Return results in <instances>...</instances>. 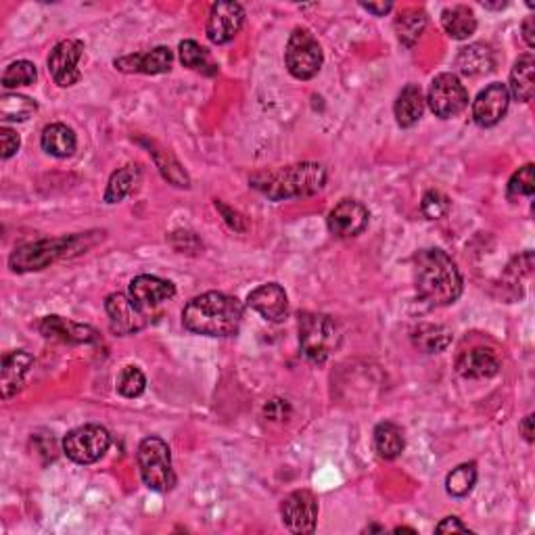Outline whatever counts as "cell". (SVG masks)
Instances as JSON below:
<instances>
[{"label": "cell", "instance_id": "obj_1", "mask_svg": "<svg viewBox=\"0 0 535 535\" xmlns=\"http://www.w3.org/2000/svg\"><path fill=\"white\" fill-rule=\"evenodd\" d=\"M414 287L422 302L435 308L451 305L462 295L464 282L456 262L443 249H421L412 260Z\"/></svg>", "mask_w": 535, "mask_h": 535}, {"label": "cell", "instance_id": "obj_2", "mask_svg": "<svg viewBox=\"0 0 535 535\" xmlns=\"http://www.w3.org/2000/svg\"><path fill=\"white\" fill-rule=\"evenodd\" d=\"M245 308L233 295L210 291L184 305L183 324L186 331L205 337H233L239 332Z\"/></svg>", "mask_w": 535, "mask_h": 535}, {"label": "cell", "instance_id": "obj_3", "mask_svg": "<svg viewBox=\"0 0 535 535\" xmlns=\"http://www.w3.org/2000/svg\"><path fill=\"white\" fill-rule=\"evenodd\" d=\"M324 165L314 162L291 163L276 170H262L249 178V184L270 201L312 197L326 186Z\"/></svg>", "mask_w": 535, "mask_h": 535}, {"label": "cell", "instance_id": "obj_4", "mask_svg": "<svg viewBox=\"0 0 535 535\" xmlns=\"http://www.w3.org/2000/svg\"><path fill=\"white\" fill-rule=\"evenodd\" d=\"M94 245L90 241V234H72V236H59V239H40L34 243L17 247L9 257V266L13 272H36L45 270L51 263L74 257L80 253H86V249Z\"/></svg>", "mask_w": 535, "mask_h": 535}, {"label": "cell", "instance_id": "obj_5", "mask_svg": "<svg viewBox=\"0 0 535 535\" xmlns=\"http://www.w3.org/2000/svg\"><path fill=\"white\" fill-rule=\"evenodd\" d=\"M297 329H300L302 353L312 364H324L342 345V331L326 314L303 312L297 321Z\"/></svg>", "mask_w": 535, "mask_h": 535}, {"label": "cell", "instance_id": "obj_6", "mask_svg": "<svg viewBox=\"0 0 535 535\" xmlns=\"http://www.w3.org/2000/svg\"><path fill=\"white\" fill-rule=\"evenodd\" d=\"M138 471L144 485L153 491H170L176 485V472L172 469V451L162 437H144L136 451Z\"/></svg>", "mask_w": 535, "mask_h": 535}, {"label": "cell", "instance_id": "obj_7", "mask_svg": "<svg viewBox=\"0 0 535 535\" xmlns=\"http://www.w3.org/2000/svg\"><path fill=\"white\" fill-rule=\"evenodd\" d=\"M284 64L297 80H312L324 64L322 46L308 27H295L284 48Z\"/></svg>", "mask_w": 535, "mask_h": 535}, {"label": "cell", "instance_id": "obj_8", "mask_svg": "<svg viewBox=\"0 0 535 535\" xmlns=\"http://www.w3.org/2000/svg\"><path fill=\"white\" fill-rule=\"evenodd\" d=\"M111 433L101 425H84L69 431L64 440V451L75 464H93L107 454Z\"/></svg>", "mask_w": 535, "mask_h": 535}, {"label": "cell", "instance_id": "obj_9", "mask_svg": "<svg viewBox=\"0 0 535 535\" xmlns=\"http://www.w3.org/2000/svg\"><path fill=\"white\" fill-rule=\"evenodd\" d=\"M429 107L437 117L450 120V117L461 115L469 105V93L456 74H440L435 75L429 86L427 94Z\"/></svg>", "mask_w": 535, "mask_h": 535}, {"label": "cell", "instance_id": "obj_10", "mask_svg": "<svg viewBox=\"0 0 535 535\" xmlns=\"http://www.w3.org/2000/svg\"><path fill=\"white\" fill-rule=\"evenodd\" d=\"M82 54H84V43H82V40L67 38L54 45L46 61L48 74H51L54 84L61 88L78 84L82 80V74L78 69Z\"/></svg>", "mask_w": 535, "mask_h": 535}, {"label": "cell", "instance_id": "obj_11", "mask_svg": "<svg viewBox=\"0 0 535 535\" xmlns=\"http://www.w3.org/2000/svg\"><path fill=\"white\" fill-rule=\"evenodd\" d=\"M281 517L291 533H314L318 520V500L308 490L289 493L281 504Z\"/></svg>", "mask_w": 535, "mask_h": 535}, {"label": "cell", "instance_id": "obj_12", "mask_svg": "<svg viewBox=\"0 0 535 535\" xmlns=\"http://www.w3.org/2000/svg\"><path fill=\"white\" fill-rule=\"evenodd\" d=\"M105 312L109 316V326L115 335L128 337L143 331L149 324L147 310L136 305L130 295L111 293L105 300Z\"/></svg>", "mask_w": 535, "mask_h": 535}, {"label": "cell", "instance_id": "obj_13", "mask_svg": "<svg viewBox=\"0 0 535 535\" xmlns=\"http://www.w3.org/2000/svg\"><path fill=\"white\" fill-rule=\"evenodd\" d=\"M245 24V9L239 3H222L212 5L210 17H207L205 34L213 45H228L236 38Z\"/></svg>", "mask_w": 535, "mask_h": 535}, {"label": "cell", "instance_id": "obj_14", "mask_svg": "<svg viewBox=\"0 0 535 535\" xmlns=\"http://www.w3.org/2000/svg\"><path fill=\"white\" fill-rule=\"evenodd\" d=\"M509 105V88H506V84H500V82H493L472 101V120H475L477 126L491 128L504 120Z\"/></svg>", "mask_w": 535, "mask_h": 535}, {"label": "cell", "instance_id": "obj_15", "mask_svg": "<svg viewBox=\"0 0 535 535\" xmlns=\"http://www.w3.org/2000/svg\"><path fill=\"white\" fill-rule=\"evenodd\" d=\"M368 218H371V213L360 201L343 199L331 210L326 226H329L331 234L339 236V239H352V236H358L366 231Z\"/></svg>", "mask_w": 535, "mask_h": 535}, {"label": "cell", "instance_id": "obj_16", "mask_svg": "<svg viewBox=\"0 0 535 535\" xmlns=\"http://www.w3.org/2000/svg\"><path fill=\"white\" fill-rule=\"evenodd\" d=\"M247 305L257 312L263 321L281 322L289 316V297L281 284L268 282L253 289L247 295Z\"/></svg>", "mask_w": 535, "mask_h": 535}, {"label": "cell", "instance_id": "obj_17", "mask_svg": "<svg viewBox=\"0 0 535 535\" xmlns=\"http://www.w3.org/2000/svg\"><path fill=\"white\" fill-rule=\"evenodd\" d=\"M40 332L51 342H61V343H96L101 339L99 331H94L93 326L80 324L69 321V318L61 316H46L40 322Z\"/></svg>", "mask_w": 535, "mask_h": 535}, {"label": "cell", "instance_id": "obj_18", "mask_svg": "<svg viewBox=\"0 0 535 535\" xmlns=\"http://www.w3.org/2000/svg\"><path fill=\"white\" fill-rule=\"evenodd\" d=\"M500 368L502 362L491 347H471L456 358V372L464 379H491Z\"/></svg>", "mask_w": 535, "mask_h": 535}, {"label": "cell", "instance_id": "obj_19", "mask_svg": "<svg viewBox=\"0 0 535 535\" xmlns=\"http://www.w3.org/2000/svg\"><path fill=\"white\" fill-rule=\"evenodd\" d=\"M172 61H173V53L170 51V48L157 46L147 53H136V54H128V57L115 59L114 65L124 74L155 75V74L170 72Z\"/></svg>", "mask_w": 535, "mask_h": 535}, {"label": "cell", "instance_id": "obj_20", "mask_svg": "<svg viewBox=\"0 0 535 535\" xmlns=\"http://www.w3.org/2000/svg\"><path fill=\"white\" fill-rule=\"evenodd\" d=\"M128 291L134 303L141 305V308L147 312L157 308L159 303L168 302L176 295V287H173V282L159 279V276H151V274L136 276V279L130 282Z\"/></svg>", "mask_w": 535, "mask_h": 535}, {"label": "cell", "instance_id": "obj_21", "mask_svg": "<svg viewBox=\"0 0 535 535\" xmlns=\"http://www.w3.org/2000/svg\"><path fill=\"white\" fill-rule=\"evenodd\" d=\"M34 366V356L24 350L11 352L3 358L0 368V389H3V400H11L13 395L22 391L27 372Z\"/></svg>", "mask_w": 535, "mask_h": 535}, {"label": "cell", "instance_id": "obj_22", "mask_svg": "<svg viewBox=\"0 0 535 535\" xmlns=\"http://www.w3.org/2000/svg\"><path fill=\"white\" fill-rule=\"evenodd\" d=\"M493 65H496V57H493V51L490 45L475 43L461 48L456 57V67L462 75H469V78H475V75L490 74Z\"/></svg>", "mask_w": 535, "mask_h": 535}, {"label": "cell", "instance_id": "obj_23", "mask_svg": "<svg viewBox=\"0 0 535 535\" xmlns=\"http://www.w3.org/2000/svg\"><path fill=\"white\" fill-rule=\"evenodd\" d=\"M395 120L401 128H412L421 122L422 114H425V96H422V90L419 84H408L401 93L398 94V101H395Z\"/></svg>", "mask_w": 535, "mask_h": 535}, {"label": "cell", "instance_id": "obj_24", "mask_svg": "<svg viewBox=\"0 0 535 535\" xmlns=\"http://www.w3.org/2000/svg\"><path fill=\"white\" fill-rule=\"evenodd\" d=\"M533 72H535L533 54L531 53L520 54L510 72V84L506 86L509 88V94L520 103H530L535 94Z\"/></svg>", "mask_w": 535, "mask_h": 535}, {"label": "cell", "instance_id": "obj_25", "mask_svg": "<svg viewBox=\"0 0 535 535\" xmlns=\"http://www.w3.org/2000/svg\"><path fill=\"white\" fill-rule=\"evenodd\" d=\"M40 144L48 155L65 159L74 155L78 141H75L74 130L65 124H48L43 130V136H40Z\"/></svg>", "mask_w": 535, "mask_h": 535}, {"label": "cell", "instance_id": "obj_26", "mask_svg": "<svg viewBox=\"0 0 535 535\" xmlns=\"http://www.w3.org/2000/svg\"><path fill=\"white\" fill-rule=\"evenodd\" d=\"M410 339H412L416 350H421L425 353H441V352L448 350L454 335H451V331L448 329V326L427 322V324L414 326Z\"/></svg>", "mask_w": 535, "mask_h": 535}, {"label": "cell", "instance_id": "obj_27", "mask_svg": "<svg viewBox=\"0 0 535 535\" xmlns=\"http://www.w3.org/2000/svg\"><path fill=\"white\" fill-rule=\"evenodd\" d=\"M441 25L450 38L467 40L477 32V17L467 5L448 6V9L441 13Z\"/></svg>", "mask_w": 535, "mask_h": 535}, {"label": "cell", "instance_id": "obj_28", "mask_svg": "<svg viewBox=\"0 0 535 535\" xmlns=\"http://www.w3.org/2000/svg\"><path fill=\"white\" fill-rule=\"evenodd\" d=\"M406 448L404 431L395 422H379L374 429V450L383 461H395Z\"/></svg>", "mask_w": 535, "mask_h": 535}, {"label": "cell", "instance_id": "obj_29", "mask_svg": "<svg viewBox=\"0 0 535 535\" xmlns=\"http://www.w3.org/2000/svg\"><path fill=\"white\" fill-rule=\"evenodd\" d=\"M178 54H180V64L193 69V72H199L203 75L218 74V65L213 64L212 54L207 53L199 43H194V40H183L178 46Z\"/></svg>", "mask_w": 535, "mask_h": 535}, {"label": "cell", "instance_id": "obj_30", "mask_svg": "<svg viewBox=\"0 0 535 535\" xmlns=\"http://www.w3.org/2000/svg\"><path fill=\"white\" fill-rule=\"evenodd\" d=\"M138 176H141V168L138 165H126V168H120L117 172L111 173L107 191H105V203L114 205L120 203L124 197H128L138 183Z\"/></svg>", "mask_w": 535, "mask_h": 535}, {"label": "cell", "instance_id": "obj_31", "mask_svg": "<svg viewBox=\"0 0 535 535\" xmlns=\"http://www.w3.org/2000/svg\"><path fill=\"white\" fill-rule=\"evenodd\" d=\"M427 27V15L421 9H408L395 19V32L401 45L414 46Z\"/></svg>", "mask_w": 535, "mask_h": 535}, {"label": "cell", "instance_id": "obj_32", "mask_svg": "<svg viewBox=\"0 0 535 535\" xmlns=\"http://www.w3.org/2000/svg\"><path fill=\"white\" fill-rule=\"evenodd\" d=\"M38 105L30 96L24 94H5L0 99V120L5 122H25L36 114Z\"/></svg>", "mask_w": 535, "mask_h": 535}, {"label": "cell", "instance_id": "obj_33", "mask_svg": "<svg viewBox=\"0 0 535 535\" xmlns=\"http://www.w3.org/2000/svg\"><path fill=\"white\" fill-rule=\"evenodd\" d=\"M475 483H477V464L464 462L446 477V491L451 498H464L472 491Z\"/></svg>", "mask_w": 535, "mask_h": 535}, {"label": "cell", "instance_id": "obj_34", "mask_svg": "<svg viewBox=\"0 0 535 535\" xmlns=\"http://www.w3.org/2000/svg\"><path fill=\"white\" fill-rule=\"evenodd\" d=\"M36 78H38L36 65H34L32 61L22 59V61H13V64L5 69L0 84H3L6 90L19 88V86H32L34 82H36Z\"/></svg>", "mask_w": 535, "mask_h": 535}, {"label": "cell", "instance_id": "obj_35", "mask_svg": "<svg viewBox=\"0 0 535 535\" xmlns=\"http://www.w3.org/2000/svg\"><path fill=\"white\" fill-rule=\"evenodd\" d=\"M153 157H155V163H157L159 172H162V176L168 180L170 184L180 186V189H189L191 186L189 173L183 170V165H180L168 151L163 153L159 149H153Z\"/></svg>", "mask_w": 535, "mask_h": 535}, {"label": "cell", "instance_id": "obj_36", "mask_svg": "<svg viewBox=\"0 0 535 535\" xmlns=\"http://www.w3.org/2000/svg\"><path fill=\"white\" fill-rule=\"evenodd\" d=\"M147 389V379L138 366H126L117 377V391L124 398H138Z\"/></svg>", "mask_w": 535, "mask_h": 535}, {"label": "cell", "instance_id": "obj_37", "mask_svg": "<svg viewBox=\"0 0 535 535\" xmlns=\"http://www.w3.org/2000/svg\"><path fill=\"white\" fill-rule=\"evenodd\" d=\"M535 178H533V163H527L519 172L512 173L509 180V199L519 197H533Z\"/></svg>", "mask_w": 535, "mask_h": 535}, {"label": "cell", "instance_id": "obj_38", "mask_svg": "<svg viewBox=\"0 0 535 535\" xmlns=\"http://www.w3.org/2000/svg\"><path fill=\"white\" fill-rule=\"evenodd\" d=\"M421 212L425 213L429 220H440L450 212V199L441 191H427L422 194Z\"/></svg>", "mask_w": 535, "mask_h": 535}, {"label": "cell", "instance_id": "obj_39", "mask_svg": "<svg viewBox=\"0 0 535 535\" xmlns=\"http://www.w3.org/2000/svg\"><path fill=\"white\" fill-rule=\"evenodd\" d=\"M0 144H3V159H11L19 151V144H22V138L15 130L11 128H0Z\"/></svg>", "mask_w": 535, "mask_h": 535}, {"label": "cell", "instance_id": "obj_40", "mask_svg": "<svg viewBox=\"0 0 535 535\" xmlns=\"http://www.w3.org/2000/svg\"><path fill=\"white\" fill-rule=\"evenodd\" d=\"M263 414L270 421H287L291 416V406L284 400H270L266 408H263Z\"/></svg>", "mask_w": 535, "mask_h": 535}, {"label": "cell", "instance_id": "obj_41", "mask_svg": "<svg viewBox=\"0 0 535 535\" xmlns=\"http://www.w3.org/2000/svg\"><path fill=\"white\" fill-rule=\"evenodd\" d=\"M215 207L224 215V220L228 222V226L233 228V231H245V220H243V215L239 212H233L231 207H226L222 201H215Z\"/></svg>", "mask_w": 535, "mask_h": 535}, {"label": "cell", "instance_id": "obj_42", "mask_svg": "<svg viewBox=\"0 0 535 535\" xmlns=\"http://www.w3.org/2000/svg\"><path fill=\"white\" fill-rule=\"evenodd\" d=\"M437 533H471L467 525L462 523L458 517H446L440 525L435 527Z\"/></svg>", "mask_w": 535, "mask_h": 535}, {"label": "cell", "instance_id": "obj_43", "mask_svg": "<svg viewBox=\"0 0 535 535\" xmlns=\"http://www.w3.org/2000/svg\"><path fill=\"white\" fill-rule=\"evenodd\" d=\"M520 30H523V38L530 48L535 46V19L533 17H527L523 25H520Z\"/></svg>", "mask_w": 535, "mask_h": 535}, {"label": "cell", "instance_id": "obj_44", "mask_svg": "<svg viewBox=\"0 0 535 535\" xmlns=\"http://www.w3.org/2000/svg\"><path fill=\"white\" fill-rule=\"evenodd\" d=\"M362 9H366L368 13H372V15H377V17H383L393 9V5L391 3H379V5L377 3H362Z\"/></svg>", "mask_w": 535, "mask_h": 535}, {"label": "cell", "instance_id": "obj_45", "mask_svg": "<svg viewBox=\"0 0 535 535\" xmlns=\"http://www.w3.org/2000/svg\"><path fill=\"white\" fill-rule=\"evenodd\" d=\"M519 431L520 435L525 437V441H533V414H527L525 419L519 422Z\"/></svg>", "mask_w": 535, "mask_h": 535}, {"label": "cell", "instance_id": "obj_46", "mask_svg": "<svg viewBox=\"0 0 535 535\" xmlns=\"http://www.w3.org/2000/svg\"><path fill=\"white\" fill-rule=\"evenodd\" d=\"M483 6L485 9H491V11H500V9H504L506 3H483Z\"/></svg>", "mask_w": 535, "mask_h": 535}, {"label": "cell", "instance_id": "obj_47", "mask_svg": "<svg viewBox=\"0 0 535 535\" xmlns=\"http://www.w3.org/2000/svg\"><path fill=\"white\" fill-rule=\"evenodd\" d=\"M401 531H410V533H416L414 530H410V527H395V533H401Z\"/></svg>", "mask_w": 535, "mask_h": 535}]
</instances>
